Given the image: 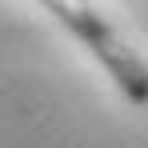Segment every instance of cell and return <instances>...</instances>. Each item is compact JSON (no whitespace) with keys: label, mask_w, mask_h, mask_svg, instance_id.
<instances>
[{"label":"cell","mask_w":148,"mask_h":148,"mask_svg":"<svg viewBox=\"0 0 148 148\" xmlns=\"http://www.w3.org/2000/svg\"><path fill=\"white\" fill-rule=\"evenodd\" d=\"M44 12H52L56 24L68 28L88 48V56L108 72V80L120 88V96L128 104L148 108V60L116 32L108 16H100L88 4H72V0H44Z\"/></svg>","instance_id":"obj_1"}]
</instances>
